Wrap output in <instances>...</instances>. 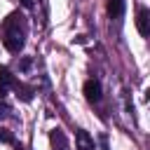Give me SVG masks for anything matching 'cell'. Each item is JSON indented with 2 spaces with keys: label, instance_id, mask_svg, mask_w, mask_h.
Returning <instances> with one entry per match:
<instances>
[{
  "label": "cell",
  "instance_id": "1",
  "mask_svg": "<svg viewBox=\"0 0 150 150\" xmlns=\"http://www.w3.org/2000/svg\"><path fill=\"white\" fill-rule=\"evenodd\" d=\"M26 16L21 12H12L5 21H2V28H0V35H2V42L7 47V52L12 54H19L23 49V42H26Z\"/></svg>",
  "mask_w": 150,
  "mask_h": 150
},
{
  "label": "cell",
  "instance_id": "2",
  "mask_svg": "<svg viewBox=\"0 0 150 150\" xmlns=\"http://www.w3.org/2000/svg\"><path fill=\"white\" fill-rule=\"evenodd\" d=\"M84 96H87V101H91V103H98V101H101V82H98L96 77H91V80L84 82Z\"/></svg>",
  "mask_w": 150,
  "mask_h": 150
},
{
  "label": "cell",
  "instance_id": "3",
  "mask_svg": "<svg viewBox=\"0 0 150 150\" xmlns=\"http://www.w3.org/2000/svg\"><path fill=\"white\" fill-rule=\"evenodd\" d=\"M136 28H138V33H141L143 38L150 33V12H148L145 7H141V9H138V16H136Z\"/></svg>",
  "mask_w": 150,
  "mask_h": 150
},
{
  "label": "cell",
  "instance_id": "4",
  "mask_svg": "<svg viewBox=\"0 0 150 150\" xmlns=\"http://www.w3.org/2000/svg\"><path fill=\"white\" fill-rule=\"evenodd\" d=\"M75 143H77V150H96V145H94L91 136H89L84 129H80V131H77V136H75Z\"/></svg>",
  "mask_w": 150,
  "mask_h": 150
},
{
  "label": "cell",
  "instance_id": "5",
  "mask_svg": "<svg viewBox=\"0 0 150 150\" xmlns=\"http://www.w3.org/2000/svg\"><path fill=\"white\" fill-rule=\"evenodd\" d=\"M14 84V75L9 73V68H0V96H5V89H9Z\"/></svg>",
  "mask_w": 150,
  "mask_h": 150
},
{
  "label": "cell",
  "instance_id": "6",
  "mask_svg": "<svg viewBox=\"0 0 150 150\" xmlns=\"http://www.w3.org/2000/svg\"><path fill=\"white\" fill-rule=\"evenodd\" d=\"M108 14L110 19H120L124 14V0H108Z\"/></svg>",
  "mask_w": 150,
  "mask_h": 150
},
{
  "label": "cell",
  "instance_id": "7",
  "mask_svg": "<svg viewBox=\"0 0 150 150\" xmlns=\"http://www.w3.org/2000/svg\"><path fill=\"white\" fill-rule=\"evenodd\" d=\"M12 87L16 89V96H21V101H30V98H33V87H26V84H21V82H16V80H14Z\"/></svg>",
  "mask_w": 150,
  "mask_h": 150
},
{
  "label": "cell",
  "instance_id": "8",
  "mask_svg": "<svg viewBox=\"0 0 150 150\" xmlns=\"http://www.w3.org/2000/svg\"><path fill=\"white\" fill-rule=\"evenodd\" d=\"M52 143H54V150H68V143H66V136L61 129L52 131Z\"/></svg>",
  "mask_w": 150,
  "mask_h": 150
},
{
  "label": "cell",
  "instance_id": "9",
  "mask_svg": "<svg viewBox=\"0 0 150 150\" xmlns=\"http://www.w3.org/2000/svg\"><path fill=\"white\" fill-rule=\"evenodd\" d=\"M0 141H2V143H14V136H12L7 129H0Z\"/></svg>",
  "mask_w": 150,
  "mask_h": 150
},
{
  "label": "cell",
  "instance_id": "10",
  "mask_svg": "<svg viewBox=\"0 0 150 150\" xmlns=\"http://www.w3.org/2000/svg\"><path fill=\"white\" fill-rule=\"evenodd\" d=\"M7 115H9V105H7V101L0 96V120H2V117H7Z\"/></svg>",
  "mask_w": 150,
  "mask_h": 150
},
{
  "label": "cell",
  "instance_id": "11",
  "mask_svg": "<svg viewBox=\"0 0 150 150\" xmlns=\"http://www.w3.org/2000/svg\"><path fill=\"white\" fill-rule=\"evenodd\" d=\"M101 150H110V148H108V138H105V136H101Z\"/></svg>",
  "mask_w": 150,
  "mask_h": 150
},
{
  "label": "cell",
  "instance_id": "12",
  "mask_svg": "<svg viewBox=\"0 0 150 150\" xmlns=\"http://www.w3.org/2000/svg\"><path fill=\"white\" fill-rule=\"evenodd\" d=\"M21 5L23 7H33V0H21Z\"/></svg>",
  "mask_w": 150,
  "mask_h": 150
}]
</instances>
